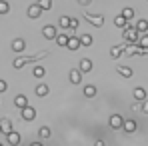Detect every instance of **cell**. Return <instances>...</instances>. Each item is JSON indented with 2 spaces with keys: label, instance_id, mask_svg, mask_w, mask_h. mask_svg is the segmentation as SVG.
Segmentation results:
<instances>
[{
  "label": "cell",
  "instance_id": "32",
  "mask_svg": "<svg viewBox=\"0 0 148 146\" xmlns=\"http://www.w3.org/2000/svg\"><path fill=\"white\" fill-rule=\"evenodd\" d=\"M96 146H104V142H102V140H98V142H96Z\"/></svg>",
  "mask_w": 148,
  "mask_h": 146
},
{
  "label": "cell",
  "instance_id": "2",
  "mask_svg": "<svg viewBox=\"0 0 148 146\" xmlns=\"http://www.w3.org/2000/svg\"><path fill=\"white\" fill-rule=\"evenodd\" d=\"M122 126H124L126 132H134V130H136V122H134V120H124Z\"/></svg>",
  "mask_w": 148,
  "mask_h": 146
},
{
  "label": "cell",
  "instance_id": "26",
  "mask_svg": "<svg viewBox=\"0 0 148 146\" xmlns=\"http://www.w3.org/2000/svg\"><path fill=\"white\" fill-rule=\"evenodd\" d=\"M50 0H40V8H48Z\"/></svg>",
  "mask_w": 148,
  "mask_h": 146
},
{
  "label": "cell",
  "instance_id": "31",
  "mask_svg": "<svg viewBox=\"0 0 148 146\" xmlns=\"http://www.w3.org/2000/svg\"><path fill=\"white\" fill-rule=\"evenodd\" d=\"M30 146H42V144H40V142H32Z\"/></svg>",
  "mask_w": 148,
  "mask_h": 146
},
{
  "label": "cell",
  "instance_id": "22",
  "mask_svg": "<svg viewBox=\"0 0 148 146\" xmlns=\"http://www.w3.org/2000/svg\"><path fill=\"white\" fill-rule=\"evenodd\" d=\"M116 24L118 26H126V18H124V16H118V18H116Z\"/></svg>",
  "mask_w": 148,
  "mask_h": 146
},
{
  "label": "cell",
  "instance_id": "1",
  "mask_svg": "<svg viewBox=\"0 0 148 146\" xmlns=\"http://www.w3.org/2000/svg\"><path fill=\"white\" fill-rule=\"evenodd\" d=\"M122 122H124V120L118 116V114L110 116V126H112V128H120V126H122Z\"/></svg>",
  "mask_w": 148,
  "mask_h": 146
},
{
  "label": "cell",
  "instance_id": "30",
  "mask_svg": "<svg viewBox=\"0 0 148 146\" xmlns=\"http://www.w3.org/2000/svg\"><path fill=\"white\" fill-rule=\"evenodd\" d=\"M68 22H70L68 18H60V24H62V26H66V24H68Z\"/></svg>",
  "mask_w": 148,
  "mask_h": 146
},
{
  "label": "cell",
  "instance_id": "12",
  "mask_svg": "<svg viewBox=\"0 0 148 146\" xmlns=\"http://www.w3.org/2000/svg\"><path fill=\"white\" fill-rule=\"evenodd\" d=\"M0 130H4L6 134L10 132V120H2V124H0Z\"/></svg>",
  "mask_w": 148,
  "mask_h": 146
},
{
  "label": "cell",
  "instance_id": "5",
  "mask_svg": "<svg viewBox=\"0 0 148 146\" xmlns=\"http://www.w3.org/2000/svg\"><path fill=\"white\" fill-rule=\"evenodd\" d=\"M80 68H82V72H88V70H90V68H92V62H90V60H86V58H84V60H82V62H80Z\"/></svg>",
  "mask_w": 148,
  "mask_h": 146
},
{
  "label": "cell",
  "instance_id": "27",
  "mask_svg": "<svg viewBox=\"0 0 148 146\" xmlns=\"http://www.w3.org/2000/svg\"><path fill=\"white\" fill-rule=\"evenodd\" d=\"M82 44H90V36H82Z\"/></svg>",
  "mask_w": 148,
  "mask_h": 146
},
{
  "label": "cell",
  "instance_id": "20",
  "mask_svg": "<svg viewBox=\"0 0 148 146\" xmlns=\"http://www.w3.org/2000/svg\"><path fill=\"white\" fill-rule=\"evenodd\" d=\"M66 44H68V46H70V48H76V46H78V44H80V42H78V40H76V38H72V40H68V42H66Z\"/></svg>",
  "mask_w": 148,
  "mask_h": 146
},
{
  "label": "cell",
  "instance_id": "3",
  "mask_svg": "<svg viewBox=\"0 0 148 146\" xmlns=\"http://www.w3.org/2000/svg\"><path fill=\"white\" fill-rule=\"evenodd\" d=\"M8 142L16 146L18 142H20V134H16V132H12V130H10V132H8Z\"/></svg>",
  "mask_w": 148,
  "mask_h": 146
},
{
  "label": "cell",
  "instance_id": "15",
  "mask_svg": "<svg viewBox=\"0 0 148 146\" xmlns=\"http://www.w3.org/2000/svg\"><path fill=\"white\" fill-rule=\"evenodd\" d=\"M118 70H120V74H122V76H132V70H130V68H126V66H120Z\"/></svg>",
  "mask_w": 148,
  "mask_h": 146
},
{
  "label": "cell",
  "instance_id": "11",
  "mask_svg": "<svg viewBox=\"0 0 148 146\" xmlns=\"http://www.w3.org/2000/svg\"><path fill=\"white\" fill-rule=\"evenodd\" d=\"M136 30H140V32H144V30H148V22H146V20H140V22L136 24Z\"/></svg>",
  "mask_w": 148,
  "mask_h": 146
},
{
  "label": "cell",
  "instance_id": "23",
  "mask_svg": "<svg viewBox=\"0 0 148 146\" xmlns=\"http://www.w3.org/2000/svg\"><path fill=\"white\" fill-rule=\"evenodd\" d=\"M140 44H142L144 48H148V34H146V36H142V38H140Z\"/></svg>",
  "mask_w": 148,
  "mask_h": 146
},
{
  "label": "cell",
  "instance_id": "6",
  "mask_svg": "<svg viewBox=\"0 0 148 146\" xmlns=\"http://www.w3.org/2000/svg\"><path fill=\"white\" fill-rule=\"evenodd\" d=\"M54 34H56L54 26H46V28H44V36H46V38H54Z\"/></svg>",
  "mask_w": 148,
  "mask_h": 146
},
{
  "label": "cell",
  "instance_id": "24",
  "mask_svg": "<svg viewBox=\"0 0 148 146\" xmlns=\"http://www.w3.org/2000/svg\"><path fill=\"white\" fill-rule=\"evenodd\" d=\"M34 74H36V76H42V74H44V68H40V66L34 68Z\"/></svg>",
  "mask_w": 148,
  "mask_h": 146
},
{
  "label": "cell",
  "instance_id": "34",
  "mask_svg": "<svg viewBox=\"0 0 148 146\" xmlns=\"http://www.w3.org/2000/svg\"><path fill=\"white\" fill-rule=\"evenodd\" d=\"M0 146H2V144H0Z\"/></svg>",
  "mask_w": 148,
  "mask_h": 146
},
{
  "label": "cell",
  "instance_id": "9",
  "mask_svg": "<svg viewBox=\"0 0 148 146\" xmlns=\"http://www.w3.org/2000/svg\"><path fill=\"white\" fill-rule=\"evenodd\" d=\"M70 80H72L74 84L80 82V70H72V72H70Z\"/></svg>",
  "mask_w": 148,
  "mask_h": 146
},
{
  "label": "cell",
  "instance_id": "14",
  "mask_svg": "<svg viewBox=\"0 0 148 146\" xmlns=\"http://www.w3.org/2000/svg\"><path fill=\"white\" fill-rule=\"evenodd\" d=\"M28 14H30V16H38V14H40V6H32V8L28 10Z\"/></svg>",
  "mask_w": 148,
  "mask_h": 146
},
{
  "label": "cell",
  "instance_id": "33",
  "mask_svg": "<svg viewBox=\"0 0 148 146\" xmlns=\"http://www.w3.org/2000/svg\"><path fill=\"white\" fill-rule=\"evenodd\" d=\"M80 2H88V0H80Z\"/></svg>",
  "mask_w": 148,
  "mask_h": 146
},
{
  "label": "cell",
  "instance_id": "4",
  "mask_svg": "<svg viewBox=\"0 0 148 146\" xmlns=\"http://www.w3.org/2000/svg\"><path fill=\"white\" fill-rule=\"evenodd\" d=\"M134 98H136V100H144V98H146L144 88H136V90H134Z\"/></svg>",
  "mask_w": 148,
  "mask_h": 146
},
{
  "label": "cell",
  "instance_id": "8",
  "mask_svg": "<svg viewBox=\"0 0 148 146\" xmlns=\"http://www.w3.org/2000/svg\"><path fill=\"white\" fill-rule=\"evenodd\" d=\"M22 116H24V118H28V120H30V118H32V116H34V110H32V108H28V106H24V110H22Z\"/></svg>",
  "mask_w": 148,
  "mask_h": 146
},
{
  "label": "cell",
  "instance_id": "19",
  "mask_svg": "<svg viewBox=\"0 0 148 146\" xmlns=\"http://www.w3.org/2000/svg\"><path fill=\"white\" fill-rule=\"evenodd\" d=\"M132 14H134V12H132V8H126V10L122 12V16H124V18H132Z\"/></svg>",
  "mask_w": 148,
  "mask_h": 146
},
{
  "label": "cell",
  "instance_id": "7",
  "mask_svg": "<svg viewBox=\"0 0 148 146\" xmlns=\"http://www.w3.org/2000/svg\"><path fill=\"white\" fill-rule=\"evenodd\" d=\"M12 48L20 52V50L24 48V40H20V38H18V40H14V42H12Z\"/></svg>",
  "mask_w": 148,
  "mask_h": 146
},
{
  "label": "cell",
  "instance_id": "16",
  "mask_svg": "<svg viewBox=\"0 0 148 146\" xmlns=\"http://www.w3.org/2000/svg\"><path fill=\"white\" fill-rule=\"evenodd\" d=\"M40 136H42V138H48V136H50V128H46V126L40 128Z\"/></svg>",
  "mask_w": 148,
  "mask_h": 146
},
{
  "label": "cell",
  "instance_id": "10",
  "mask_svg": "<svg viewBox=\"0 0 148 146\" xmlns=\"http://www.w3.org/2000/svg\"><path fill=\"white\" fill-rule=\"evenodd\" d=\"M14 102H16V106H20V108H24V106H26V98L24 96H16V98H14Z\"/></svg>",
  "mask_w": 148,
  "mask_h": 146
},
{
  "label": "cell",
  "instance_id": "18",
  "mask_svg": "<svg viewBox=\"0 0 148 146\" xmlns=\"http://www.w3.org/2000/svg\"><path fill=\"white\" fill-rule=\"evenodd\" d=\"M84 92H86V96H94L96 88H94V86H86V90H84Z\"/></svg>",
  "mask_w": 148,
  "mask_h": 146
},
{
  "label": "cell",
  "instance_id": "21",
  "mask_svg": "<svg viewBox=\"0 0 148 146\" xmlns=\"http://www.w3.org/2000/svg\"><path fill=\"white\" fill-rule=\"evenodd\" d=\"M66 42H68V38H66L64 34H62V36H58V44H60V46H64Z\"/></svg>",
  "mask_w": 148,
  "mask_h": 146
},
{
  "label": "cell",
  "instance_id": "25",
  "mask_svg": "<svg viewBox=\"0 0 148 146\" xmlns=\"http://www.w3.org/2000/svg\"><path fill=\"white\" fill-rule=\"evenodd\" d=\"M8 10V4L6 2H0V12H6Z\"/></svg>",
  "mask_w": 148,
  "mask_h": 146
},
{
  "label": "cell",
  "instance_id": "28",
  "mask_svg": "<svg viewBox=\"0 0 148 146\" xmlns=\"http://www.w3.org/2000/svg\"><path fill=\"white\" fill-rule=\"evenodd\" d=\"M4 90H6V82H4V80H0V92H4Z\"/></svg>",
  "mask_w": 148,
  "mask_h": 146
},
{
  "label": "cell",
  "instance_id": "17",
  "mask_svg": "<svg viewBox=\"0 0 148 146\" xmlns=\"http://www.w3.org/2000/svg\"><path fill=\"white\" fill-rule=\"evenodd\" d=\"M126 38L128 40H136V32L134 30H126Z\"/></svg>",
  "mask_w": 148,
  "mask_h": 146
},
{
  "label": "cell",
  "instance_id": "13",
  "mask_svg": "<svg viewBox=\"0 0 148 146\" xmlns=\"http://www.w3.org/2000/svg\"><path fill=\"white\" fill-rule=\"evenodd\" d=\"M36 92H38V94H40V96H44V94H46V92H48V86H46V84H40V86H38V88H36Z\"/></svg>",
  "mask_w": 148,
  "mask_h": 146
},
{
  "label": "cell",
  "instance_id": "29",
  "mask_svg": "<svg viewBox=\"0 0 148 146\" xmlns=\"http://www.w3.org/2000/svg\"><path fill=\"white\" fill-rule=\"evenodd\" d=\"M142 110L148 114V100H144V104H142Z\"/></svg>",
  "mask_w": 148,
  "mask_h": 146
}]
</instances>
